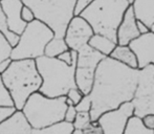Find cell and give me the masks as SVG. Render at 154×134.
Instances as JSON below:
<instances>
[{
	"label": "cell",
	"mask_w": 154,
	"mask_h": 134,
	"mask_svg": "<svg viewBox=\"0 0 154 134\" xmlns=\"http://www.w3.org/2000/svg\"><path fill=\"white\" fill-rule=\"evenodd\" d=\"M93 34L89 23L82 16L75 15L67 25L64 39L69 49L78 51L84 45L88 44Z\"/></svg>",
	"instance_id": "cell-11"
},
{
	"label": "cell",
	"mask_w": 154,
	"mask_h": 134,
	"mask_svg": "<svg viewBox=\"0 0 154 134\" xmlns=\"http://www.w3.org/2000/svg\"><path fill=\"white\" fill-rule=\"evenodd\" d=\"M136 24H137V29L140 32V35H144V34H147L150 32V27L148 26L147 24H145L144 22L140 20H136Z\"/></svg>",
	"instance_id": "cell-33"
},
{
	"label": "cell",
	"mask_w": 154,
	"mask_h": 134,
	"mask_svg": "<svg viewBox=\"0 0 154 134\" xmlns=\"http://www.w3.org/2000/svg\"><path fill=\"white\" fill-rule=\"evenodd\" d=\"M134 115L132 102H125L116 109L104 112L97 123L104 134H124L129 120Z\"/></svg>",
	"instance_id": "cell-10"
},
{
	"label": "cell",
	"mask_w": 154,
	"mask_h": 134,
	"mask_svg": "<svg viewBox=\"0 0 154 134\" xmlns=\"http://www.w3.org/2000/svg\"><path fill=\"white\" fill-rule=\"evenodd\" d=\"M66 109V96L49 98L37 91L27 99L21 111L32 129H42L64 120Z\"/></svg>",
	"instance_id": "cell-5"
},
{
	"label": "cell",
	"mask_w": 154,
	"mask_h": 134,
	"mask_svg": "<svg viewBox=\"0 0 154 134\" xmlns=\"http://www.w3.org/2000/svg\"><path fill=\"white\" fill-rule=\"evenodd\" d=\"M88 45L94 50L104 55L105 57H109L110 53L114 49V47L116 46V42L112 41L108 37L103 36V35L93 34L89 42H88Z\"/></svg>",
	"instance_id": "cell-19"
},
{
	"label": "cell",
	"mask_w": 154,
	"mask_h": 134,
	"mask_svg": "<svg viewBox=\"0 0 154 134\" xmlns=\"http://www.w3.org/2000/svg\"><path fill=\"white\" fill-rule=\"evenodd\" d=\"M1 77L17 110H22L27 99L39 91L42 85V78L34 59L13 60Z\"/></svg>",
	"instance_id": "cell-2"
},
{
	"label": "cell",
	"mask_w": 154,
	"mask_h": 134,
	"mask_svg": "<svg viewBox=\"0 0 154 134\" xmlns=\"http://www.w3.org/2000/svg\"><path fill=\"white\" fill-rule=\"evenodd\" d=\"M134 115L143 117L149 113L154 114V65L149 64L140 69L137 88L132 99Z\"/></svg>",
	"instance_id": "cell-9"
},
{
	"label": "cell",
	"mask_w": 154,
	"mask_h": 134,
	"mask_svg": "<svg viewBox=\"0 0 154 134\" xmlns=\"http://www.w3.org/2000/svg\"><path fill=\"white\" fill-rule=\"evenodd\" d=\"M0 32L5 36V38L8 39V41L10 42V44L13 47L18 43L19 41V36L12 32L8 31V25H6V20H5V16H4L3 12H2L1 5H0Z\"/></svg>",
	"instance_id": "cell-23"
},
{
	"label": "cell",
	"mask_w": 154,
	"mask_h": 134,
	"mask_svg": "<svg viewBox=\"0 0 154 134\" xmlns=\"http://www.w3.org/2000/svg\"><path fill=\"white\" fill-rule=\"evenodd\" d=\"M105 56L94 50L88 44L78 50V60L75 65V83L77 87L84 94H89L94 80V73L99 63Z\"/></svg>",
	"instance_id": "cell-8"
},
{
	"label": "cell",
	"mask_w": 154,
	"mask_h": 134,
	"mask_svg": "<svg viewBox=\"0 0 154 134\" xmlns=\"http://www.w3.org/2000/svg\"><path fill=\"white\" fill-rule=\"evenodd\" d=\"M55 37V33L44 22L35 19L27 23L19 41L12 48L11 58L13 60L34 59L44 56L46 44Z\"/></svg>",
	"instance_id": "cell-7"
},
{
	"label": "cell",
	"mask_w": 154,
	"mask_h": 134,
	"mask_svg": "<svg viewBox=\"0 0 154 134\" xmlns=\"http://www.w3.org/2000/svg\"><path fill=\"white\" fill-rule=\"evenodd\" d=\"M75 109H77V111H89L90 112V110H91V100H90L88 94L84 96L83 99L75 105Z\"/></svg>",
	"instance_id": "cell-26"
},
{
	"label": "cell",
	"mask_w": 154,
	"mask_h": 134,
	"mask_svg": "<svg viewBox=\"0 0 154 134\" xmlns=\"http://www.w3.org/2000/svg\"><path fill=\"white\" fill-rule=\"evenodd\" d=\"M78 0H22L34 12L36 19L44 22L55 33L64 38L69 21L75 16Z\"/></svg>",
	"instance_id": "cell-6"
},
{
	"label": "cell",
	"mask_w": 154,
	"mask_h": 134,
	"mask_svg": "<svg viewBox=\"0 0 154 134\" xmlns=\"http://www.w3.org/2000/svg\"><path fill=\"white\" fill-rule=\"evenodd\" d=\"M90 1H92V0H78L77 1V5H75V15H79L80 13L82 12V10H83L84 8H85L86 5H87L88 3H89ZM130 3H131L133 0H129Z\"/></svg>",
	"instance_id": "cell-32"
},
{
	"label": "cell",
	"mask_w": 154,
	"mask_h": 134,
	"mask_svg": "<svg viewBox=\"0 0 154 134\" xmlns=\"http://www.w3.org/2000/svg\"><path fill=\"white\" fill-rule=\"evenodd\" d=\"M12 61H13V59L10 57V58H6V59L2 60V61L0 62V75H2V73L8 68V66L12 63Z\"/></svg>",
	"instance_id": "cell-34"
},
{
	"label": "cell",
	"mask_w": 154,
	"mask_h": 134,
	"mask_svg": "<svg viewBox=\"0 0 154 134\" xmlns=\"http://www.w3.org/2000/svg\"><path fill=\"white\" fill-rule=\"evenodd\" d=\"M38 71L42 78L39 91L49 98H58L67 94L69 89L77 87L75 65L64 63L58 58L42 56L36 59Z\"/></svg>",
	"instance_id": "cell-4"
},
{
	"label": "cell",
	"mask_w": 154,
	"mask_h": 134,
	"mask_svg": "<svg viewBox=\"0 0 154 134\" xmlns=\"http://www.w3.org/2000/svg\"><path fill=\"white\" fill-rule=\"evenodd\" d=\"M0 5L5 16L8 31L20 36L27 25L21 18V10L24 5L22 0H0Z\"/></svg>",
	"instance_id": "cell-12"
},
{
	"label": "cell",
	"mask_w": 154,
	"mask_h": 134,
	"mask_svg": "<svg viewBox=\"0 0 154 134\" xmlns=\"http://www.w3.org/2000/svg\"><path fill=\"white\" fill-rule=\"evenodd\" d=\"M92 123L89 111H78L75 120L72 122L73 128L84 130Z\"/></svg>",
	"instance_id": "cell-24"
},
{
	"label": "cell",
	"mask_w": 154,
	"mask_h": 134,
	"mask_svg": "<svg viewBox=\"0 0 154 134\" xmlns=\"http://www.w3.org/2000/svg\"><path fill=\"white\" fill-rule=\"evenodd\" d=\"M124 134H154V130L146 128L143 124L142 118L133 115L128 122Z\"/></svg>",
	"instance_id": "cell-22"
},
{
	"label": "cell",
	"mask_w": 154,
	"mask_h": 134,
	"mask_svg": "<svg viewBox=\"0 0 154 134\" xmlns=\"http://www.w3.org/2000/svg\"><path fill=\"white\" fill-rule=\"evenodd\" d=\"M73 130L72 123L62 120L42 129H34L32 134H71Z\"/></svg>",
	"instance_id": "cell-20"
},
{
	"label": "cell",
	"mask_w": 154,
	"mask_h": 134,
	"mask_svg": "<svg viewBox=\"0 0 154 134\" xmlns=\"http://www.w3.org/2000/svg\"><path fill=\"white\" fill-rule=\"evenodd\" d=\"M136 20L151 27L154 24V0H133L131 2Z\"/></svg>",
	"instance_id": "cell-16"
},
{
	"label": "cell",
	"mask_w": 154,
	"mask_h": 134,
	"mask_svg": "<svg viewBox=\"0 0 154 134\" xmlns=\"http://www.w3.org/2000/svg\"><path fill=\"white\" fill-rule=\"evenodd\" d=\"M140 36L137 29L136 18L131 4L125 12L123 20L116 32V43L119 45H129L133 40Z\"/></svg>",
	"instance_id": "cell-14"
},
{
	"label": "cell",
	"mask_w": 154,
	"mask_h": 134,
	"mask_svg": "<svg viewBox=\"0 0 154 134\" xmlns=\"http://www.w3.org/2000/svg\"><path fill=\"white\" fill-rule=\"evenodd\" d=\"M142 118V122L143 124L145 125V127L150 130H154V114L152 113H149V114H146L144 115Z\"/></svg>",
	"instance_id": "cell-31"
},
{
	"label": "cell",
	"mask_w": 154,
	"mask_h": 134,
	"mask_svg": "<svg viewBox=\"0 0 154 134\" xmlns=\"http://www.w3.org/2000/svg\"><path fill=\"white\" fill-rule=\"evenodd\" d=\"M85 94L81 91L78 87L71 88V89L68 90L66 94V103L67 105H77L80 101L83 99V96Z\"/></svg>",
	"instance_id": "cell-25"
},
{
	"label": "cell",
	"mask_w": 154,
	"mask_h": 134,
	"mask_svg": "<svg viewBox=\"0 0 154 134\" xmlns=\"http://www.w3.org/2000/svg\"><path fill=\"white\" fill-rule=\"evenodd\" d=\"M140 69L131 68L110 57H105L97 67L89 98L92 122L104 112L131 102L137 88Z\"/></svg>",
	"instance_id": "cell-1"
},
{
	"label": "cell",
	"mask_w": 154,
	"mask_h": 134,
	"mask_svg": "<svg viewBox=\"0 0 154 134\" xmlns=\"http://www.w3.org/2000/svg\"><path fill=\"white\" fill-rule=\"evenodd\" d=\"M21 18L26 23H29L36 19V16H35L32 8H29L27 5H23L22 10H21Z\"/></svg>",
	"instance_id": "cell-28"
},
{
	"label": "cell",
	"mask_w": 154,
	"mask_h": 134,
	"mask_svg": "<svg viewBox=\"0 0 154 134\" xmlns=\"http://www.w3.org/2000/svg\"><path fill=\"white\" fill-rule=\"evenodd\" d=\"M32 127L21 110H16L0 124V134H32Z\"/></svg>",
	"instance_id": "cell-15"
},
{
	"label": "cell",
	"mask_w": 154,
	"mask_h": 134,
	"mask_svg": "<svg viewBox=\"0 0 154 134\" xmlns=\"http://www.w3.org/2000/svg\"><path fill=\"white\" fill-rule=\"evenodd\" d=\"M138 60V69L149 64L154 65V34L149 32L140 35L129 44Z\"/></svg>",
	"instance_id": "cell-13"
},
{
	"label": "cell",
	"mask_w": 154,
	"mask_h": 134,
	"mask_svg": "<svg viewBox=\"0 0 154 134\" xmlns=\"http://www.w3.org/2000/svg\"><path fill=\"white\" fill-rule=\"evenodd\" d=\"M130 4L129 0H92L79 15L89 23L94 34L116 42V32Z\"/></svg>",
	"instance_id": "cell-3"
},
{
	"label": "cell",
	"mask_w": 154,
	"mask_h": 134,
	"mask_svg": "<svg viewBox=\"0 0 154 134\" xmlns=\"http://www.w3.org/2000/svg\"><path fill=\"white\" fill-rule=\"evenodd\" d=\"M110 58L125 64V65L131 67V68H138V60L135 53L132 50L129 45H119L114 47L112 53L109 56Z\"/></svg>",
	"instance_id": "cell-18"
},
{
	"label": "cell",
	"mask_w": 154,
	"mask_h": 134,
	"mask_svg": "<svg viewBox=\"0 0 154 134\" xmlns=\"http://www.w3.org/2000/svg\"><path fill=\"white\" fill-rule=\"evenodd\" d=\"M71 134H84V131L83 130H80V129H75Z\"/></svg>",
	"instance_id": "cell-35"
},
{
	"label": "cell",
	"mask_w": 154,
	"mask_h": 134,
	"mask_svg": "<svg viewBox=\"0 0 154 134\" xmlns=\"http://www.w3.org/2000/svg\"><path fill=\"white\" fill-rule=\"evenodd\" d=\"M12 48L13 46L10 44L8 39L0 32V62L2 60L6 59V58L11 57ZM0 106H14V103H13L10 93L6 90V88L4 87L1 75H0Z\"/></svg>",
	"instance_id": "cell-17"
},
{
	"label": "cell",
	"mask_w": 154,
	"mask_h": 134,
	"mask_svg": "<svg viewBox=\"0 0 154 134\" xmlns=\"http://www.w3.org/2000/svg\"><path fill=\"white\" fill-rule=\"evenodd\" d=\"M84 134H104L101 127L97 122H92L86 129H84Z\"/></svg>",
	"instance_id": "cell-30"
},
{
	"label": "cell",
	"mask_w": 154,
	"mask_h": 134,
	"mask_svg": "<svg viewBox=\"0 0 154 134\" xmlns=\"http://www.w3.org/2000/svg\"><path fill=\"white\" fill-rule=\"evenodd\" d=\"M78 111L75 109V105H67V109L65 111V116H64V120L68 123H72L75 118V115H77Z\"/></svg>",
	"instance_id": "cell-29"
},
{
	"label": "cell",
	"mask_w": 154,
	"mask_h": 134,
	"mask_svg": "<svg viewBox=\"0 0 154 134\" xmlns=\"http://www.w3.org/2000/svg\"><path fill=\"white\" fill-rule=\"evenodd\" d=\"M15 106H0V124L16 111Z\"/></svg>",
	"instance_id": "cell-27"
},
{
	"label": "cell",
	"mask_w": 154,
	"mask_h": 134,
	"mask_svg": "<svg viewBox=\"0 0 154 134\" xmlns=\"http://www.w3.org/2000/svg\"><path fill=\"white\" fill-rule=\"evenodd\" d=\"M69 47L66 44L64 38L54 37L46 44L44 49V56L49 58H58L62 53L68 50Z\"/></svg>",
	"instance_id": "cell-21"
},
{
	"label": "cell",
	"mask_w": 154,
	"mask_h": 134,
	"mask_svg": "<svg viewBox=\"0 0 154 134\" xmlns=\"http://www.w3.org/2000/svg\"><path fill=\"white\" fill-rule=\"evenodd\" d=\"M150 32H152V33L154 34V24L150 27Z\"/></svg>",
	"instance_id": "cell-36"
}]
</instances>
